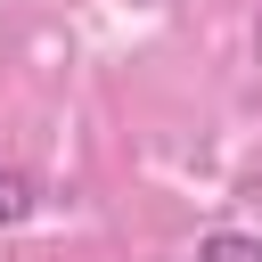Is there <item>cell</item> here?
Masks as SVG:
<instances>
[{
	"label": "cell",
	"mask_w": 262,
	"mask_h": 262,
	"mask_svg": "<svg viewBox=\"0 0 262 262\" xmlns=\"http://www.w3.org/2000/svg\"><path fill=\"white\" fill-rule=\"evenodd\" d=\"M196 262H262V237H246V229H213V237H196Z\"/></svg>",
	"instance_id": "cell-1"
},
{
	"label": "cell",
	"mask_w": 262,
	"mask_h": 262,
	"mask_svg": "<svg viewBox=\"0 0 262 262\" xmlns=\"http://www.w3.org/2000/svg\"><path fill=\"white\" fill-rule=\"evenodd\" d=\"M33 205H41V188H33V180H25L16 164H0V229H16V221H25Z\"/></svg>",
	"instance_id": "cell-2"
}]
</instances>
